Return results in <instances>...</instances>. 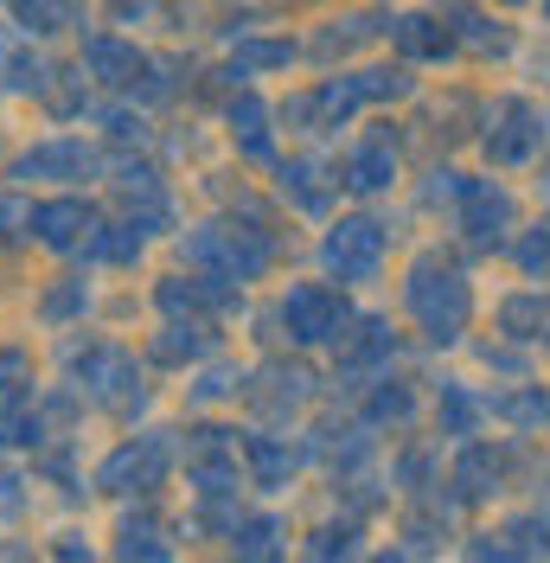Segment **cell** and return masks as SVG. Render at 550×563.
<instances>
[{
	"label": "cell",
	"mask_w": 550,
	"mask_h": 563,
	"mask_svg": "<svg viewBox=\"0 0 550 563\" xmlns=\"http://www.w3.org/2000/svg\"><path fill=\"white\" fill-rule=\"evenodd\" d=\"M186 263L218 282H256L270 269V231H231V224H199L186 231Z\"/></svg>",
	"instance_id": "2"
},
{
	"label": "cell",
	"mask_w": 550,
	"mask_h": 563,
	"mask_svg": "<svg viewBox=\"0 0 550 563\" xmlns=\"http://www.w3.org/2000/svg\"><path fill=\"white\" fill-rule=\"evenodd\" d=\"M391 38H397V52H410V58H448V52H454V33L436 26V13H404V20H391Z\"/></svg>",
	"instance_id": "22"
},
{
	"label": "cell",
	"mask_w": 550,
	"mask_h": 563,
	"mask_svg": "<svg viewBox=\"0 0 550 563\" xmlns=\"http://www.w3.org/2000/svg\"><path fill=\"white\" fill-rule=\"evenodd\" d=\"M391 352H397L391 320H359V327L340 340V372L345 378H372L378 365H391Z\"/></svg>",
	"instance_id": "16"
},
{
	"label": "cell",
	"mask_w": 550,
	"mask_h": 563,
	"mask_svg": "<svg viewBox=\"0 0 550 563\" xmlns=\"http://www.w3.org/2000/svg\"><path fill=\"white\" fill-rule=\"evenodd\" d=\"M0 487H7V474H0Z\"/></svg>",
	"instance_id": "49"
},
{
	"label": "cell",
	"mask_w": 550,
	"mask_h": 563,
	"mask_svg": "<svg viewBox=\"0 0 550 563\" xmlns=\"http://www.w3.org/2000/svg\"><path fill=\"white\" fill-rule=\"evenodd\" d=\"M404 308H410V320L436 346H448V340H461V327L474 314V288H468V276L448 256H416L410 282H404Z\"/></svg>",
	"instance_id": "1"
},
{
	"label": "cell",
	"mask_w": 550,
	"mask_h": 563,
	"mask_svg": "<svg viewBox=\"0 0 550 563\" xmlns=\"http://www.w3.org/2000/svg\"><path fill=\"white\" fill-rule=\"evenodd\" d=\"M544 519H513V526L499 531H481V538H468V563H538L544 558Z\"/></svg>",
	"instance_id": "13"
},
{
	"label": "cell",
	"mask_w": 550,
	"mask_h": 563,
	"mask_svg": "<svg viewBox=\"0 0 550 563\" xmlns=\"http://www.w3.org/2000/svg\"><path fill=\"white\" fill-rule=\"evenodd\" d=\"M224 122H231V141H238L243 154H250V161H270V103H263V97H250V90H243L238 103L224 109Z\"/></svg>",
	"instance_id": "19"
},
{
	"label": "cell",
	"mask_w": 550,
	"mask_h": 563,
	"mask_svg": "<svg viewBox=\"0 0 550 563\" xmlns=\"http://www.w3.org/2000/svg\"><path fill=\"white\" fill-rule=\"evenodd\" d=\"M0 238H33V206H20L13 192H0Z\"/></svg>",
	"instance_id": "42"
},
{
	"label": "cell",
	"mask_w": 550,
	"mask_h": 563,
	"mask_svg": "<svg viewBox=\"0 0 550 563\" xmlns=\"http://www.w3.org/2000/svg\"><path fill=\"white\" fill-rule=\"evenodd\" d=\"M116 192H122V206L135 218L141 231H161L167 224V186L154 167H116Z\"/></svg>",
	"instance_id": "17"
},
{
	"label": "cell",
	"mask_w": 550,
	"mask_h": 563,
	"mask_svg": "<svg viewBox=\"0 0 550 563\" xmlns=\"http://www.w3.org/2000/svg\"><path fill=\"white\" fill-rule=\"evenodd\" d=\"M97 174V154L84 147V141H38L26 147L20 161H13V179H90Z\"/></svg>",
	"instance_id": "12"
},
{
	"label": "cell",
	"mask_w": 550,
	"mask_h": 563,
	"mask_svg": "<svg viewBox=\"0 0 550 563\" xmlns=\"http://www.w3.org/2000/svg\"><path fill=\"white\" fill-rule=\"evenodd\" d=\"M486 417V404L468 385H442V435H474Z\"/></svg>",
	"instance_id": "30"
},
{
	"label": "cell",
	"mask_w": 550,
	"mask_h": 563,
	"mask_svg": "<svg viewBox=\"0 0 550 563\" xmlns=\"http://www.w3.org/2000/svg\"><path fill=\"white\" fill-rule=\"evenodd\" d=\"M518 269L550 282V211H544V224H538V231H525V238H518Z\"/></svg>",
	"instance_id": "36"
},
{
	"label": "cell",
	"mask_w": 550,
	"mask_h": 563,
	"mask_svg": "<svg viewBox=\"0 0 550 563\" xmlns=\"http://www.w3.org/2000/svg\"><path fill=\"white\" fill-rule=\"evenodd\" d=\"M147 352H154V365H193V358L211 352V327L206 320H167Z\"/></svg>",
	"instance_id": "20"
},
{
	"label": "cell",
	"mask_w": 550,
	"mask_h": 563,
	"mask_svg": "<svg viewBox=\"0 0 550 563\" xmlns=\"http://www.w3.org/2000/svg\"><path fill=\"white\" fill-rule=\"evenodd\" d=\"M90 238H97V211L84 199H45V206H33V244L65 256V250H90Z\"/></svg>",
	"instance_id": "10"
},
{
	"label": "cell",
	"mask_w": 550,
	"mask_h": 563,
	"mask_svg": "<svg viewBox=\"0 0 550 563\" xmlns=\"http://www.w3.org/2000/svg\"><path fill=\"white\" fill-rule=\"evenodd\" d=\"M167 467H173V442L161 435V429H147V435H135V442H122L116 455L103 461V493H161L167 487Z\"/></svg>",
	"instance_id": "5"
},
{
	"label": "cell",
	"mask_w": 550,
	"mask_h": 563,
	"mask_svg": "<svg viewBox=\"0 0 550 563\" xmlns=\"http://www.w3.org/2000/svg\"><path fill=\"white\" fill-rule=\"evenodd\" d=\"M141 244H147V231H141L135 218H122V224H97L90 256H97V263H135Z\"/></svg>",
	"instance_id": "29"
},
{
	"label": "cell",
	"mask_w": 550,
	"mask_h": 563,
	"mask_svg": "<svg viewBox=\"0 0 550 563\" xmlns=\"http://www.w3.org/2000/svg\"><path fill=\"white\" fill-rule=\"evenodd\" d=\"M7 84H13V90H33V97H52V65H45V58H33V52H20Z\"/></svg>",
	"instance_id": "40"
},
{
	"label": "cell",
	"mask_w": 550,
	"mask_h": 563,
	"mask_svg": "<svg viewBox=\"0 0 550 563\" xmlns=\"http://www.w3.org/2000/svg\"><path fill=\"white\" fill-rule=\"evenodd\" d=\"M544 20H550V0H544Z\"/></svg>",
	"instance_id": "48"
},
{
	"label": "cell",
	"mask_w": 550,
	"mask_h": 563,
	"mask_svg": "<svg viewBox=\"0 0 550 563\" xmlns=\"http://www.w3.org/2000/svg\"><path fill=\"white\" fill-rule=\"evenodd\" d=\"M26 390H33V358H26L20 346H0V417L20 410Z\"/></svg>",
	"instance_id": "31"
},
{
	"label": "cell",
	"mask_w": 550,
	"mask_h": 563,
	"mask_svg": "<svg viewBox=\"0 0 550 563\" xmlns=\"http://www.w3.org/2000/svg\"><path fill=\"white\" fill-rule=\"evenodd\" d=\"M499 474H506V461L493 455V449H468V455L454 461V493L461 499H486V493H499Z\"/></svg>",
	"instance_id": "28"
},
{
	"label": "cell",
	"mask_w": 550,
	"mask_h": 563,
	"mask_svg": "<svg viewBox=\"0 0 550 563\" xmlns=\"http://www.w3.org/2000/svg\"><path fill=\"white\" fill-rule=\"evenodd\" d=\"M58 563H97V558H90V551H84L77 538H65V544H58Z\"/></svg>",
	"instance_id": "45"
},
{
	"label": "cell",
	"mask_w": 550,
	"mask_h": 563,
	"mask_svg": "<svg viewBox=\"0 0 550 563\" xmlns=\"http://www.w3.org/2000/svg\"><path fill=\"white\" fill-rule=\"evenodd\" d=\"M372 33H378V20H365V13L333 20V33H320V52H327V58H333V52H352V45H365Z\"/></svg>",
	"instance_id": "38"
},
{
	"label": "cell",
	"mask_w": 550,
	"mask_h": 563,
	"mask_svg": "<svg viewBox=\"0 0 550 563\" xmlns=\"http://www.w3.org/2000/svg\"><path fill=\"white\" fill-rule=\"evenodd\" d=\"M288 58H295V45H288V38H256V45H243V52H238L231 77H243V70H275V65H288Z\"/></svg>",
	"instance_id": "34"
},
{
	"label": "cell",
	"mask_w": 550,
	"mask_h": 563,
	"mask_svg": "<svg viewBox=\"0 0 550 563\" xmlns=\"http://www.w3.org/2000/svg\"><path fill=\"white\" fill-rule=\"evenodd\" d=\"M320 263L333 282H372L384 263V224L378 218H340L320 244Z\"/></svg>",
	"instance_id": "6"
},
{
	"label": "cell",
	"mask_w": 550,
	"mask_h": 563,
	"mask_svg": "<svg viewBox=\"0 0 550 563\" xmlns=\"http://www.w3.org/2000/svg\"><path fill=\"white\" fill-rule=\"evenodd\" d=\"M231 544H238V563H282L288 526H282V519H238Z\"/></svg>",
	"instance_id": "24"
},
{
	"label": "cell",
	"mask_w": 550,
	"mask_h": 563,
	"mask_svg": "<svg viewBox=\"0 0 550 563\" xmlns=\"http://www.w3.org/2000/svg\"><path fill=\"white\" fill-rule=\"evenodd\" d=\"M13 563H33V558H26V551H13Z\"/></svg>",
	"instance_id": "47"
},
{
	"label": "cell",
	"mask_w": 550,
	"mask_h": 563,
	"mask_svg": "<svg viewBox=\"0 0 550 563\" xmlns=\"http://www.w3.org/2000/svg\"><path fill=\"white\" fill-rule=\"evenodd\" d=\"M493 410L513 429H538V422H550V390H518V397H499Z\"/></svg>",
	"instance_id": "32"
},
{
	"label": "cell",
	"mask_w": 550,
	"mask_h": 563,
	"mask_svg": "<svg viewBox=\"0 0 550 563\" xmlns=\"http://www.w3.org/2000/svg\"><path fill=\"white\" fill-rule=\"evenodd\" d=\"M84 301H90V288H84V282H58V288L38 301V314H45V320H70V314H84Z\"/></svg>",
	"instance_id": "39"
},
{
	"label": "cell",
	"mask_w": 550,
	"mask_h": 563,
	"mask_svg": "<svg viewBox=\"0 0 550 563\" xmlns=\"http://www.w3.org/2000/svg\"><path fill=\"white\" fill-rule=\"evenodd\" d=\"M282 327H288L295 346H340L345 327H352V308H345L340 288H327V282H295L282 295Z\"/></svg>",
	"instance_id": "4"
},
{
	"label": "cell",
	"mask_w": 550,
	"mask_h": 563,
	"mask_svg": "<svg viewBox=\"0 0 550 563\" xmlns=\"http://www.w3.org/2000/svg\"><path fill=\"white\" fill-rule=\"evenodd\" d=\"M109 551H116V563H173V538L154 512H122Z\"/></svg>",
	"instance_id": "15"
},
{
	"label": "cell",
	"mask_w": 550,
	"mask_h": 563,
	"mask_svg": "<svg viewBox=\"0 0 550 563\" xmlns=\"http://www.w3.org/2000/svg\"><path fill=\"white\" fill-rule=\"evenodd\" d=\"M84 70H90L97 84H109V90H135L141 70H147V58H141L129 38H116V33H90V38H84Z\"/></svg>",
	"instance_id": "14"
},
{
	"label": "cell",
	"mask_w": 550,
	"mask_h": 563,
	"mask_svg": "<svg viewBox=\"0 0 550 563\" xmlns=\"http://www.w3.org/2000/svg\"><path fill=\"white\" fill-rule=\"evenodd\" d=\"M391 179H397V147H391V135H372V141H359V147L345 154V186H352L359 199L384 192Z\"/></svg>",
	"instance_id": "18"
},
{
	"label": "cell",
	"mask_w": 550,
	"mask_h": 563,
	"mask_svg": "<svg viewBox=\"0 0 550 563\" xmlns=\"http://www.w3.org/2000/svg\"><path fill=\"white\" fill-rule=\"evenodd\" d=\"M243 455H250L256 487H288V481H295V467H301V449H288L282 435H250V442H243Z\"/></svg>",
	"instance_id": "21"
},
{
	"label": "cell",
	"mask_w": 550,
	"mask_h": 563,
	"mask_svg": "<svg viewBox=\"0 0 550 563\" xmlns=\"http://www.w3.org/2000/svg\"><path fill=\"white\" fill-rule=\"evenodd\" d=\"M282 199L301 206V211H327V199H333L327 167H320V161H288V167H282Z\"/></svg>",
	"instance_id": "27"
},
{
	"label": "cell",
	"mask_w": 550,
	"mask_h": 563,
	"mask_svg": "<svg viewBox=\"0 0 550 563\" xmlns=\"http://www.w3.org/2000/svg\"><path fill=\"white\" fill-rule=\"evenodd\" d=\"M263 385H270V390H250V397H256V410H270V417H282V410L308 404L314 378L301 372V365H270V372H263Z\"/></svg>",
	"instance_id": "26"
},
{
	"label": "cell",
	"mask_w": 550,
	"mask_h": 563,
	"mask_svg": "<svg viewBox=\"0 0 550 563\" xmlns=\"http://www.w3.org/2000/svg\"><path fill=\"white\" fill-rule=\"evenodd\" d=\"M13 20L33 38H52V33L84 26V0H13Z\"/></svg>",
	"instance_id": "23"
},
{
	"label": "cell",
	"mask_w": 550,
	"mask_h": 563,
	"mask_svg": "<svg viewBox=\"0 0 550 563\" xmlns=\"http://www.w3.org/2000/svg\"><path fill=\"white\" fill-rule=\"evenodd\" d=\"M506 7H518V0H506Z\"/></svg>",
	"instance_id": "50"
},
{
	"label": "cell",
	"mask_w": 550,
	"mask_h": 563,
	"mask_svg": "<svg viewBox=\"0 0 550 563\" xmlns=\"http://www.w3.org/2000/svg\"><path fill=\"white\" fill-rule=\"evenodd\" d=\"M186 481L199 487V499H231L238 493V435L231 429H193V442H186Z\"/></svg>",
	"instance_id": "7"
},
{
	"label": "cell",
	"mask_w": 550,
	"mask_h": 563,
	"mask_svg": "<svg viewBox=\"0 0 550 563\" xmlns=\"http://www.w3.org/2000/svg\"><path fill=\"white\" fill-rule=\"evenodd\" d=\"M454 218H461V231H468L474 250H493L513 231V192L499 179H468L461 199H454Z\"/></svg>",
	"instance_id": "8"
},
{
	"label": "cell",
	"mask_w": 550,
	"mask_h": 563,
	"mask_svg": "<svg viewBox=\"0 0 550 563\" xmlns=\"http://www.w3.org/2000/svg\"><path fill=\"white\" fill-rule=\"evenodd\" d=\"M238 385H243L238 365H218V372H206V385H199V404H218V397H231Z\"/></svg>",
	"instance_id": "43"
},
{
	"label": "cell",
	"mask_w": 550,
	"mask_h": 563,
	"mask_svg": "<svg viewBox=\"0 0 550 563\" xmlns=\"http://www.w3.org/2000/svg\"><path fill=\"white\" fill-rule=\"evenodd\" d=\"M365 410H372V422H391V429H397V422L416 417V397H410V385H378Z\"/></svg>",
	"instance_id": "33"
},
{
	"label": "cell",
	"mask_w": 550,
	"mask_h": 563,
	"mask_svg": "<svg viewBox=\"0 0 550 563\" xmlns=\"http://www.w3.org/2000/svg\"><path fill=\"white\" fill-rule=\"evenodd\" d=\"M70 378H77V390L90 397V404H103V410H141V372H135V352L116 346V340H97V346L70 352Z\"/></svg>",
	"instance_id": "3"
},
{
	"label": "cell",
	"mask_w": 550,
	"mask_h": 563,
	"mask_svg": "<svg viewBox=\"0 0 550 563\" xmlns=\"http://www.w3.org/2000/svg\"><path fill=\"white\" fill-rule=\"evenodd\" d=\"M116 7V20H154L161 13V0H109Z\"/></svg>",
	"instance_id": "44"
},
{
	"label": "cell",
	"mask_w": 550,
	"mask_h": 563,
	"mask_svg": "<svg viewBox=\"0 0 550 563\" xmlns=\"http://www.w3.org/2000/svg\"><path fill=\"white\" fill-rule=\"evenodd\" d=\"M352 558H359V538H352V526H340V531H320L301 563H352Z\"/></svg>",
	"instance_id": "37"
},
{
	"label": "cell",
	"mask_w": 550,
	"mask_h": 563,
	"mask_svg": "<svg viewBox=\"0 0 550 563\" xmlns=\"http://www.w3.org/2000/svg\"><path fill=\"white\" fill-rule=\"evenodd\" d=\"M448 13H454V20H461V38H468V45H474V52H506V33H499V26H493V20H481V13H468V7H461V0H448Z\"/></svg>",
	"instance_id": "35"
},
{
	"label": "cell",
	"mask_w": 550,
	"mask_h": 563,
	"mask_svg": "<svg viewBox=\"0 0 550 563\" xmlns=\"http://www.w3.org/2000/svg\"><path fill=\"white\" fill-rule=\"evenodd\" d=\"M0 442H7V449H38V442H45V422H38V410H33V417H13V410H7V422H0Z\"/></svg>",
	"instance_id": "41"
},
{
	"label": "cell",
	"mask_w": 550,
	"mask_h": 563,
	"mask_svg": "<svg viewBox=\"0 0 550 563\" xmlns=\"http://www.w3.org/2000/svg\"><path fill=\"white\" fill-rule=\"evenodd\" d=\"M499 333H513V340H550V295H506L499 301Z\"/></svg>",
	"instance_id": "25"
},
{
	"label": "cell",
	"mask_w": 550,
	"mask_h": 563,
	"mask_svg": "<svg viewBox=\"0 0 550 563\" xmlns=\"http://www.w3.org/2000/svg\"><path fill=\"white\" fill-rule=\"evenodd\" d=\"M372 563H404V558H391V551H384V558H372Z\"/></svg>",
	"instance_id": "46"
},
{
	"label": "cell",
	"mask_w": 550,
	"mask_h": 563,
	"mask_svg": "<svg viewBox=\"0 0 550 563\" xmlns=\"http://www.w3.org/2000/svg\"><path fill=\"white\" fill-rule=\"evenodd\" d=\"M538 141H544V115L525 103V97L493 103V115H486V161L518 167V161H531V147H538Z\"/></svg>",
	"instance_id": "9"
},
{
	"label": "cell",
	"mask_w": 550,
	"mask_h": 563,
	"mask_svg": "<svg viewBox=\"0 0 550 563\" xmlns=\"http://www.w3.org/2000/svg\"><path fill=\"white\" fill-rule=\"evenodd\" d=\"M154 301H161V314L167 320H199V314H218V308H231L238 301V282H218V276H167L154 288Z\"/></svg>",
	"instance_id": "11"
}]
</instances>
